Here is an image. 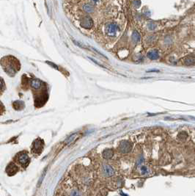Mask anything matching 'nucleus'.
<instances>
[{"label":"nucleus","mask_w":195,"mask_h":196,"mask_svg":"<svg viewBox=\"0 0 195 196\" xmlns=\"http://www.w3.org/2000/svg\"><path fill=\"white\" fill-rule=\"evenodd\" d=\"M120 30L118 25L115 23H107L104 27L105 34L111 38H114L118 36Z\"/></svg>","instance_id":"obj_1"},{"label":"nucleus","mask_w":195,"mask_h":196,"mask_svg":"<svg viewBox=\"0 0 195 196\" xmlns=\"http://www.w3.org/2000/svg\"><path fill=\"white\" fill-rule=\"evenodd\" d=\"M119 151L121 153H127L130 152L131 149V143H129L128 141H122L121 143L119 145Z\"/></svg>","instance_id":"obj_2"},{"label":"nucleus","mask_w":195,"mask_h":196,"mask_svg":"<svg viewBox=\"0 0 195 196\" xmlns=\"http://www.w3.org/2000/svg\"><path fill=\"white\" fill-rule=\"evenodd\" d=\"M92 24H93V21H92V18L89 17V16H85V17L81 20V25L84 28L90 29L92 27Z\"/></svg>","instance_id":"obj_3"},{"label":"nucleus","mask_w":195,"mask_h":196,"mask_svg":"<svg viewBox=\"0 0 195 196\" xmlns=\"http://www.w3.org/2000/svg\"><path fill=\"white\" fill-rule=\"evenodd\" d=\"M18 162H19L21 165L27 166L29 162V157L27 153H21V154L18 156Z\"/></svg>","instance_id":"obj_4"},{"label":"nucleus","mask_w":195,"mask_h":196,"mask_svg":"<svg viewBox=\"0 0 195 196\" xmlns=\"http://www.w3.org/2000/svg\"><path fill=\"white\" fill-rule=\"evenodd\" d=\"M183 62L186 66H195V55H187L183 59Z\"/></svg>","instance_id":"obj_5"},{"label":"nucleus","mask_w":195,"mask_h":196,"mask_svg":"<svg viewBox=\"0 0 195 196\" xmlns=\"http://www.w3.org/2000/svg\"><path fill=\"white\" fill-rule=\"evenodd\" d=\"M103 173L107 177H110L114 175V171L111 166L109 164H104L103 166Z\"/></svg>","instance_id":"obj_6"},{"label":"nucleus","mask_w":195,"mask_h":196,"mask_svg":"<svg viewBox=\"0 0 195 196\" xmlns=\"http://www.w3.org/2000/svg\"><path fill=\"white\" fill-rule=\"evenodd\" d=\"M147 56H148V58L150 59V60H157V59L159 57V51L156 49L151 50V51H148Z\"/></svg>","instance_id":"obj_7"},{"label":"nucleus","mask_w":195,"mask_h":196,"mask_svg":"<svg viewBox=\"0 0 195 196\" xmlns=\"http://www.w3.org/2000/svg\"><path fill=\"white\" fill-rule=\"evenodd\" d=\"M6 171H7V173H8L9 175H13V174H14V173H16V171H18V169H17V167H16V165L11 164L10 165L7 166V168Z\"/></svg>","instance_id":"obj_8"},{"label":"nucleus","mask_w":195,"mask_h":196,"mask_svg":"<svg viewBox=\"0 0 195 196\" xmlns=\"http://www.w3.org/2000/svg\"><path fill=\"white\" fill-rule=\"evenodd\" d=\"M82 9L87 13H92L94 11L93 6L90 5V4H84L82 6Z\"/></svg>","instance_id":"obj_9"},{"label":"nucleus","mask_w":195,"mask_h":196,"mask_svg":"<svg viewBox=\"0 0 195 196\" xmlns=\"http://www.w3.org/2000/svg\"><path fill=\"white\" fill-rule=\"evenodd\" d=\"M113 154H114V153H113L112 150H111V149H107V150H105V151H103V158L107 159V160L111 159V157L113 156Z\"/></svg>","instance_id":"obj_10"},{"label":"nucleus","mask_w":195,"mask_h":196,"mask_svg":"<svg viewBox=\"0 0 195 196\" xmlns=\"http://www.w3.org/2000/svg\"><path fill=\"white\" fill-rule=\"evenodd\" d=\"M42 82L39 79H33L31 82V86L35 89H39L41 87Z\"/></svg>","instance_id":"obj_11"},{"label":"nucleus","mask_w":195,"mask_h":196,"mask_svg":"<svg viewBox=\"0 0 195 196\" xmlns=\"http://www.w3.org/2000/svg\"><path fill=\"white\" fill-rule=\"evenodd\" d=\"M68 196H81V192L79 191V189L77 188H73V189L70 190Z\"/></svg>","instance_id":"obj_12"},{"label":"nucleus","mask_w":195,"mask_h":196,"mask_svg":"<svg viewBox=\"0 0 195 196\" xmlns=\"http://www.w3.org/2000/svg\"><path fill=\"white\" fill-rule=\"evenodd\" d=\"M132 38H133V40H134L135 42L140 41V40H141L140 34H139V33L137 32V31L135 30L134 32H133V34H132Z\"/></svg>","instance_id":"obj_13"},{"label":"nucleus","mask_w":195,"mask_h":196,"mask_svg":"<svg viewBox=\"0 0 195 196\" xmlns=\"http://www.w3.org/2000/svg\"><path fill=\"white\" fill-rule=\"evenodd\" d=\"M73 43H74V44H76V45L78 46V47H80V48H86V46H85L84 44L82 43H81L80 42H78V41H77V40H73Z\"/></svg>","instance_id":"obj_14"},{"label":"nucleus","mask_w":195,"mask_h":196,"mask_svg":"<svg viewBox=\"0 0 195 196\" xmlns=\"http://www.w3.org/2000/svg\"><path fill=\"white\" fill-rule=\"evenodd\" d=\"M76 137H77V134H73V135L70 136V138H68V140H67V143H71V142H73V140H75Z\"/></svg>","instance_id":"obj_15"},{"label":"nucleus","mask_w":195,"mask_h":196,"mask_svg":"<svg viewBox=\"0 0 195 196\" xmlns=\"http://www.w3.org/2000/svg\"><path fill=\"white\" fill-rule=\"evenodd\" d=\"M156 25L153 23H150L148 24V28H149L150 30H153V29H156Z\"/></svg>","instance_id":"obj_16"},{"label":"nucleus","mask_w":195,"mask_h":196,"mask_svg":"<svg viewBox=\"0 0 195 196\" xmlns=\"http://www.w3.org/2000/svg\"><path fill=\"white\" fill-rule=\"evenodd\" d=\"M90 2L92 4V5H98V3L100 2L101 0H90Z\"/></svg>","instance_id":"obj_17"}]
</instances>
